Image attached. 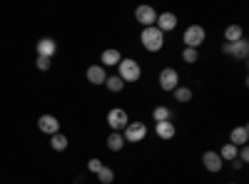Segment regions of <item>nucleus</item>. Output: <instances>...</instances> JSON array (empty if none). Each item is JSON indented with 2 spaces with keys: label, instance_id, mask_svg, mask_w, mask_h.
Instances as JSON below:
<instances>
[{
  "label": "nucleus",
  "instance_id": "1",
  "mask_svg": "<svg viewBox=\"0 0 249 184\" xmlns=\"http://www.w3.org/2000/svg\"><path fill=\"white\" fill-rule=\"evenodd\" d=\"M117 77L122 80L124 85L127 83H137V80L142 77V67L135 57H122L120 65H117Z\"/></svg>",
  "mask_w": 249,
  "mask_h": 184
},
{
  "label": "nucleus",
  "instance_id": "2",
  "mask_svg": "<svg viewBox=\"0 0 249 184\" xmlns=\"http://www.w3.org/2000/svg\"><path fill=\"white\" fill-rule=\"evenodd\" d=\"M140 40H142V48L147 52H160L164 48V33H160L155 25L152 28H142Z\"/></svg>",
  "mask_w": 249,
  "mask_h": 184
},
{
  "label": "nucleus",
  "instance_id": "3",
  "mask_svg": "<svg viewBox=\"0 0 249 184\" xmlns=\"http://www.w3.org/2000/svg\"><path fill=\"white\" fill-rule=\"evenodd\" d=\"M204 37H207V33H204L202 25H190V28L184 30V35H182L184 48H192V50H197V48L204 43Z\"/></svg>",
  "mask_w": 249,
  "mask_h": 184
},
{
  "label": "nucleus",
  "instance_id": "4",
  "mask_svg": "<svg viewBox=\"0 0 249 184\" xmlns=\"http://www.w3.org/2000/svg\"><path fill=\"white\" fill-rule=\"evenodd\" d=\"M122 137H124V142L137 145V142H142L147 137V125H144V122H130V125L122 130Z\"/></svg>",
  "mask_w": 249,
  "mask_h": 184
},
{
  "label": "nucleus",
  "instance_id": "5",
  "mask_svg": "<svg viewBox=\"0 0 249 184\" xmlns=\"http://www.w3.org/2000/svg\"><path fill=\"white\" fill-rule=\"evenodd\" d=\"M107 125H110L112 132H120V130H124L130 125V117H127V112H124L122 107H115V110L107 112Z\"/></svg>",
  "mask_w": 249,
  "mask_h": 184
},
{
  "label": "nucleus",
  "instance_id": "6",
  "mask_svg": "<svg viewBox=\"0 0 249 184\" xmlns=\"http://www.w3.org/2000/svg\"><path fill=\"white\" fill-rule=\"evenodd\" d=\"M160 87L164 92H175V87H179V72L175 67H164L160 72Z\"/></svg>",
  "mask_w": 249,
  "mask_h": 184
},
{
  "label": "nucleus",
  "instance_id": "7",
  "mask_svg": "<svg viewBox=\"0 0 249 184\" xmlns=\"http://www.w3.org/2000/svg\"><path fill=\"white\" fill-rule=\"evenodd\" d=\"M135 20H137L142 28H152V25L157 23V10L150 8V5H140V8L135 10Z\"/></svg>",
  "mask_w": 249,
  "mask_h": 184
},
{
  "label": "nucleus",
  "instance_id": "8",
  "mask_svg": "<svg viewBox=\"0 0 249 184\" xmlns=\"http://www.w3.org/2000/svg\"><path fill=\"white\" fill-rule=\"evenodd\" d=\"M202 165H204V169L207 172H212V174H217V172H222V167H224V162H222V157L217 154V152H204L202 154Z\"/></svg>",
  "mask_w": 249,
  "mask_h": 184
},
{
  "label": "nucleus",
  "instance_id": "9",
  "mask_svg": "<svg viewBox=\"0 0 249 184\" xmlns=\"http://www.w3.org/2000/svg\"><path fill=\"white\" fill-rule=\"evenodd\" d=\"M37 130L53 137V134H57V132H60V119H57V117H53V115H43V117L37 119Z\"/></svg>",
  "mask_w": 249,
  "mask_h": 184
},
{
  "label": "nucleus",
  "instance_id": "10",
  "mask_svg": "<svg viewBox=\"0 0 249 184\" xmlns=\"http://www.w3.org/2000/svg\"><path fill=\"white\" fill-rule=\"evenodd\" d=\"M155 28H157L160 33H170V30H175V28H177V15H175V13H157V23H155Z\"/></svg>",
  "mask_w": 249,
  "mask_h": 184
},
{
  "label": "nucleus",
  "instance_id": "11",
  "mask_svg": "<svg viewBox=\"0 0 249 184\" xmlns=\"http://www.w3.org/2000/svg\"><path fill=\"white\" fill-rule=\"evenodd\" d=\"M247 142H249V127H247V125L234 127L232 134H230V145H234V147H244Z\"/></svg>",
  "mask_w": 249,
  "mask_h": 184
},
{
  "label": "nucleus",
  "instance_id": "12",
  "mask_svg": "<svg viewBox=\"0 0 249 184\" xmlns=\"http://www.w3.org/2000/svg\"><path fill=\"white\" fill-rule=\"evenodd\" d=\"M175 122L172 119H167V122H155V134L160 137V139H172L175 137Z\"/></svg>",
  "mask_w": 249,
  "mask_h": 184
},
{
  "label": "nucleus",
  "instance_id": "13",
  "mask_svg": "<svg viewBox=\"0 0 249 184\" xmlns=\"http://www.w3.org/2000/svg\"><path fill=\"white\" fill-rule=\"evenodd\" d=\"M57 52V43L53 37H43L37 43V57H53Z\"/></svg>",
  "mask_w": 249,
  "mask_h": 184
},
{
  "label": "nucleus",
  "instance_id": "14",
  "mask_svg": "<svg viewBox=\"0 0 249 184\" xmlns=\"http://www.w3.org/2000/svg\"><path fill=\"white\" fill-rule=\"evenodd\" d=\"M88 80L92 85H105V80H107V72L102 65H90L88 67Z\"/></svg>",
  "mask_w": 249,
  "mask_h": 184
},
{
  "label": "nucleus",
  "instance_id": "15",
  "mask_svg": "<svg viewBox=\"0 0 249 184\" xmlns=\"http://www.w3.org/2000/svg\"><path fill=\"white\" fill-rule=\"evenodd\" d=\"M100 60H102V67H117L120 65V60H122V52L120 50H115V48H110V50H105L100 55Z\"/></svg>",
  "mask_w": 249,
  "mask_h": 184
},
{
  "label": "nucleus",
  "instance_id": "16",
  "mask_svg": "<svg viewBox=\"0 0 249 184\" xmlns=\"http://www.w3.org/2000/svg\"><path fill=\"white\" fill-rule=\"evenodd\" d=\"M230 55H234L237 60H247V55H249V43L242 37V40H237V43H232L230 45Z\"/></svg>",
  "mask_w": 249,
  "mask_h": 184
},
{
  "label": "nucleus",
  "instance_id": "17",
  "mask_svg": "<svg viewBox=\"0 0 249 184\" xmlns=\"http://www.w3.org/2000/svg\"><path fill=\"white\" fill-rule=\"evenodd\" d=\"M127 142H124V137H122V132H110V137H107V150L110 152H120Z\"/></svg>",
  "mask_w": 249,
  "mask_h": 184
},
{
  "label": "nucleus",
  "instance_id": "18",
  "mask_svg": "<svg viewBox=\"0 0 249 184\" xmlns=\"http://www.w3.org/2000/svg\"><path fill=\"white\" fill-rule=\"evenodd\" d=\"M217 154L222 157V162H234L237 154H239V147H234V145H230V142H227V145H224Z\"/></svg>",
  "mask_w": 249,
  "mask_h": 184
},
{
  "label": "nucleus",
  "instance_id": "19",
  "mask_svg": "<svg viewBox=\"0 0 249 184\" xmlns=\"http://www.w3.org/2000/svg\"><path fill=\"white\" fill-rule=\"evenodd\" d=\"M68 145H70V142H68V137L62 134V132L53 134V139H50V147H53L55 152H65V150H68Z\"/></svg>",
  "mask_w": 249,
  "mask_h": 184
},
{
  "label": "nucleus",
  "instance_id": "20",
  "mask_svg": "<svg viewBox=\"0 0 249 184\" xmlns=\"http://www.w3.org/2000/svg\"><path fill=\"white\" fill-rule=\"evenodd\" d=\"M242 37H244V30H242L239 25H230V28L224 30V40H227L230 45L237 43V40H242Z\"/></svg>",
  "mask_w": 249,
  "mask_h": 184
},
{
  "label": "nucleus",
  "instance_id": "21",
  "mask_svg": "<svg viewBox=\"0 0 249 184\" xmlns=\"http://www.w3.org/2000/svg\"><path fill=\"white\" fill-rule=\"evenodd\" d=\"M152 119H157V122H167V119H172V110H170L167 105H157V107L152 110Z\"/></svg>",
  "mask_w": 249,
  "mask_h": 184
},
{
  "label": "nucleus",
  "instance_id": "22",
  "mask_svg": "<svg viewBox=\"0 0 249 184\" xmlns=\"http://www.w3.org/2000/svg\"><path fill=\"white\" fill-rule=\"evenodd\" d=\"M105 87H107L110 92H122V90H124V83H122L117 75H112V77L105 80Z\"/></svg>",
  "mask_w": 249,
  "mask_h": 184
},
{
  "label": "nucleus",
  "instance_id": "23",
  "mask_svg": "<svg viewBox=\"0 0 249 184\" xmlns=\"http://www.w3.org/2000/svg\"><path fill=\"white\" fill-rule=\"evenodd\" d=\"M182 60H184L187 65H195L197 60H199V52L192 50V48H184V50H182Z\"/></svg>",
  "mask_w": 249,
  "mask_h": 184
},
{
  "label": "nucleus",
  "instance_id": "24",
  "mask_svg": "<svg viewBox=\"0 0 249 184\" xmlns=\"http://www.w3.org/2000/svg\"><path fill=\"white\" fill-rule=\"evenodd\" d=\"M175 100L177 102H190L192 100V90L190 87H175Z\"/></svg>",
  "mask_w": 249,
  "mask_h": 184
},
{
  "label": "nucleus",
  "instance_id": "25",
  "mask_svg": "<svg viewBox=\"0 0 249 184\" xmlns=\"http://www.w3.org/2000/svg\"><path fill=\"white\" fill-rule=\"evenodd\" d=\"M97 179H100L102 184H112V179H115V172H112L110 167H102V169L97 172Z\"/></svg>",
  "mask_w": 249,
  "mask_h": 184
},
{
  "label": "nucleus",
  "instance_id": "26",
  "mask_svg": "<svg viewBox=\"0 0 249 184\" xmlns=\"http://www.w3.org/2000/svg\"><path fill=\"white\" fill-rule=\"evenodd\" d=\"M35 65H37V70H50V65H53V57H37L35 60Z\"/></svg>",
  "mask_w": 249,
  "mask_h": 184
},
{
  "label": "nucleus",
  "instance_id": "27",
  "mask_svg": "<svg viewBox=\"0 0 249 184\" xmlns=\"http://www.w3.org/2000/svg\"><path fill=\"white\" fill-rule=\"evenodd\" d=\"M102 167H105V165H102V162H100L97 157H92V159L88 162V169H90V172H95V174H97V172H100Z\"/></svg>",
  "mask_w": 249,
  "mask_h": 184
},
{
  "label": "nucleus",
  "instance_id": "28",
  "mask_svg": "<svg viewBox=\"0 0 249 184\" xmlns=\"http://www.w3.org/2000/svg\"><path fill=\"white\" fill-rule=\"evenodd\" d=\"M237 159L242 162V165H247V162H249V147L244 145L242 150H239V154H237Z\"/></svg>",
  "mask_w": 249,
  "mask_h": 184
},
{
  "label": "nucleus",
  "instance_id": "29",
  "mask_svg": "<svg viewBox=\"0 0 249 184\" xmlns=\"http://www.w3.org/2000/svg\"><path fill=\"white\" fill-rule=\"evenodd\" d=\"M232 184H234V182H232Z\"/></svg>",
  "mask_w": 249,
  "mask_h": 184
}]
</instances>
